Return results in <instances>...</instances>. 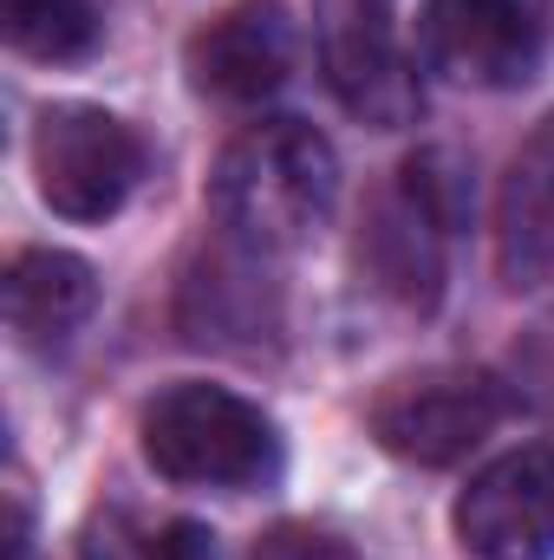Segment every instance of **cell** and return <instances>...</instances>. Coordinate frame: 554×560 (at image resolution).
Listing matches in <instances>:
<instances>
[{"label": "cell", "mask_w": 554, "mask_h": 560, "mask_svg": "<svg viewBox=\"0 0 554 560\" xmlns=\"http://www.w3.org/2000/svg\"><path fill=\"white\" fill-rule=\"evenodd\" d=\"M0 33L13 52L66 66V59L92 52L99 13H92V0H0Z\"/></svg>", "instance_id": "obj_12"}, {"label": "cell", "mask_w": 554, "mask_h": 560, "mask_svg": "<svg viewBox=\"0 0 554 560\" xmlns=\"http://www.w3.org/2000/svg\"><path fill=\"white\" fill-rule=\"evenodd\" d=\"M496 268L503 287H542L554 275V112L522 138L496 196Z\"/></svg>", "instance_id": "obj_9"}, {"label": "cell", "mask_w": 554, "mask_h": 560, "mask_svg": "<svg viewBox=\"0 0 554 560\" xmlns=\"http://www.w3.org/2000/svg\"><path fill=\"white\" fill-rule=\"evenodd\" d=\"M183 66H189V85L203 98L262 105L293 72V20L280 13V0H235L209 26L189 33Z\"/></svg>", "instance_id": "obj_8"}, {"label": "cell", "mask_w": 554, "mask_h": 560, "mask_svg": "<svg viewBox=\"0 0 554 560\" xmlns=\"http://www.w3.org/2000/svg\"><path fill=\"white\" fill-rule=\"evenodd\" d=\"M249 560H359V555H353L339 535H326V528L287 522V528H275V535H262Z\"/></svg>", "instance_id": "obj_14"}, {"label": "cell", "mask_w": 554, "mask_h": 560, "mask_svg": "<svg viewBox=\"0 0 554 560\" xmlns=\"http://www.w3.org/2000/svg\"><path fill=\"white\" fill-rule=\"evenodd\" d=\"M359 261H366V275L379 280L392 300H405V306H417V313H430L437 293H443V229H437L412 196L399 189L392 202L372 209L366 242H359Z\"/></svg>", "instance_id": "obj_10"}, {"label": "cell", "mask_w": 554, "mask_h": 560, "mask_svg": "<svg viewBox=\"0 0 554 560\" xmlns=\"http://www.w3.org/2000/svg\"><path fill=\"white\" fill-rule=\"evenodd\" d=\"M326 79L339 105L379 131L417 118L412 59L399 52V0H326Z\"/></svg>", "instance_id": "obj_7"}, {"label": "cell", "mask_w": 554, "mask_h": 560, "mask_svg": "<svg viewBox=\"0 0 554 560\" xmlns=\"http://www.w3.org/2000/svg\"><path fill=\"white\" fill-rule=\"evenodd\" d=\"M92 306H99V275H92V261H79L66 248H26L7 268V326L33 346L66 339Z\"/></svg>", "instance_id": "obj_11"}, {"label": "cell", "mask_w": 554, "mask_h": 560, "mask_svg": "<svg viewBox=\"0 0 554 560\" xmlns=\"http://www.w3.org/2000/svg\"><path fill=\"white\" fill-rule=\"evenodd\" d=\"M157 555L163 560H216V535L196 528V522H170V528L157 535Z\"/></svg>", "instance_id": "obj_15"}, {"label": "cell", "mask_w": 554, "mask_h": 560, "mask_svg": "<svg viewBox=\"0 0 554 560\" xmlns=\"http://www.w3.org/2000/svg\"><path fill=\"white\" fill-rule=\"evenodd\" d=\"M450 528L476 560H554V443H522L476 469Z\"/></svg>", "instance_id": "obj_6"}, {"label": "cell", "mask_w": 554, "mask_h": 560, "mask_svg": "<svg viewBox=\"0 0 554 560\" xmlns=\"http://www.w3.org/2000/svg\"><path fill=\"white\" fill-rule=\"evenodd\" d=\"M339 196L333 143L300 118H268L222 150L209 176V215L249 255H280L307 242Z\"/></svg>", "instance_id": "obj_1"}, {"label": "cell", "mask_w": 554, "mask_h": 560, "mask_svg": "<svg viewBox=\"0 0 554 560\" xmlns=\"http://www.w3.org/2000/svg\"><path fill=\"white\" fill-rule=\"evenodd\" d=\"M143 176V143L105 105H46L33 131L39 202L66 222H112Z\"/></svg>", "instance_id": "obj_3"}, {"label": "cell", "mask_w": 554, "mask_h": 560, "mask_svg": "<svg viewBox=\"0 0 554 560\" xmlns=\"http://www.w3.org/2000/svg\"><path fill=\"white\" fill-rule=\"evenodd\" d=\"M143 456L189 489H262L280 476V430L242 392L183 378L143 405Z\"/></svg>", "instance_id": "obj_2"}, {"label": "cell", "mask_w": 554, "mask_h": 560, "mask_svg": "<svg viewBox=\"0 0 554 560\" xmlns=\"http://www.w3.org/2000/svg\"><path fill=\"white\" fill-rule=\"evenodd\" d=\"M549 7L542 0H424L417 13V59L476 92L529 85L542 66Z\"/></svg>", "instance_id": "obj_4"}, {"label": "cell", "mask_w": 554, "mask_h": 560, "mask_svg": "<svg viewBox=\"0 0 554 560\" xmlns=\"http://www.w3.org/2000/svg\"><path fill=\"white\" fill-rule=\"evenodd\" d=\"M399 189L412 196L443 235L470 222V170H463L457 150H417L412 163H405V183Z\"/></svg>", "instance_id": "obj_13"}, {"label": "cell", "mask_w": 554, "mask_h": 560, "mask_svg": "<svg viewBox=\"0 0 554 560\" xmlns=\"http://www.w3.org/2000/svg\"><path fill=\"white\" fill-rule=\"evenodd\" d=\"M509 411L503 385L489 372H417L379 392L372 405V436L385 456L417 463V469H443L457 456H470Z\"/></svg>", "instance_id": "obj_5"}]
</instances>
